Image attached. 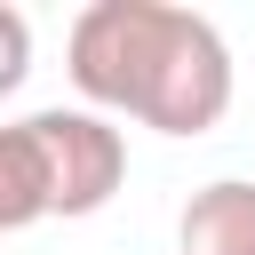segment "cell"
Wrapping results in <instances>:
<instances>
[{"label":"cell","instance_id":"1","mask_svg":"<svg viewBox=\"0 0 255 255\" xmlns=\"http://www.w3.org/2000/svg\"><path fill=\"white\" fill-rule=\"evenodd\" d=\"M72 88L159 135H207L231 112V48L167 0H96L72 16Z\"/></svg>","mask_w":255,"mask_h":255},{"label":"cell","instance_id":"2","mask_svg":"<svg viewBox=\"0 0 255 255\" xmlns=\"http://www.w3.org/2000/svg\"><path fill=\"white\" fill-rule=\"evenodd\" d=\"M24 128H32L40 167H48V215H96V207L128 183V143H120L112 120L48 104V112H32Z\"/></svg>","mask_w":255,"mask_h":255},{"label":"cell","instance_id":"3","mask_svg":"<svg viewBox=\"0 0 255 255\" xmlns=\"http://www.w3.org/2000/svg\"><path fill=\"white\" fill-rule=\"evenodd\" d=\"M175 255H255V183H199L175 223Z\"/></svg>","mask_w":255,"mask_h":255},{"label":"cell","instance_id":"4","mask_svg":"<svg viewBox=\"0 0 255 255\" xmlns=\"http://www.w3.org/2000/svg\"><path fill=\"white\" fill-rule=\"evenodd\" d=\"M48 215V167H40V143L32 128H0V231H24Z\"/></svg>","mask_w":255,"mask_h":255},{"label":"cell","instance_id":"5","mask_svg":"<svg viewBox=\"0 0 255 255\" xmlns=\"http://www.w3.org/2000/svg\"><path fill=\"white\" fill-rule=\"evenodd\" d=\"M24 72H32V24H24V8L0 0V96H16Z\"/></svg>","mask_w":255,"mask_h":255}]
</instances>
